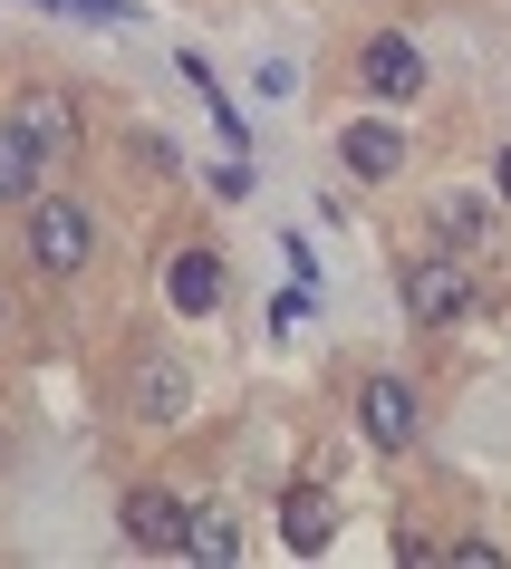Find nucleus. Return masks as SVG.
<instances>
[{"instance_id": "obj_1", "label": "nucleus", "mask_w": 511, "mask_h": 569, "mask_svg": "<svg viewBox=\"0 0 511 569\" xmlns=\"http://www.w3.org/2000/svg\"><path fill=\"white\" fill-rule=\"evenodd\" d=\"M20 251L39 280H78L97 261V212L78 193H39V203H20Z\"/></svg>"}, {"instance_id": "obj_2", "label": "nucleus", "mask_w": 511, "mask_h": 569, "mask_svg": "<svg viewBox=\"0 0 511 569\" xmlns=\"http://www.w3.org/2000/svg\"><path fill=\"white\" fill-rule=\"evenodd\" d=\"M395 290H405V319L415 329H463L482 309V270H473V251H415Z\"/></svg>"}, {"instance_id": "obj_3", "label": "nucleus", "mask_w": 511, "mask_h": 569, "mask_svg": "<svg viewBox=\"0 0 511 569\" xmlns=\"http://www.w3.org/2000/svg\"><path fill=\"white\" fill-rule=\"evenodd\" d=\"M126 416L146 425V435H174V425L193 416V367H183L174 348H136V358H126Z\"/></svg>"}, {"instance_id": "obj_4", "label": "nucleus", "mask_w": 511, "mask_h": 569, "mask_svg": "<svg viewBox=\"0 0 511 569\" xmlns=\"http://www.w3.org/2000/svg\"><path fill=\"white\" fill-rule=\"evenodd\" d=\"M117 531L146 550V560H183V531H193V502H183L174 482H136L117 502Z\"/></svg>"}, {"instance_id": "obj_5", "label": "nucleus", "mask_w": 511, "mask_h": 569, "mask_svg": "<svg viewBox=\"0 0 511 569\" xmlns=\"http://www.w3.org/2000/svg\"><path fill=\"white\" fill-rule=\"evenodd\" d=\"M348 68H358V88L377 97V107H415V97H424V49L405 30L358 39V59H348Z\"/></svg>"}, {"instance_id": "obj_6", "label": "nucleus", "mask_w": 511, "mask_h": 569, "mask_svg": "<svg viewBox=\"0 0 511 569\" xmlns=\"http://www.w3.org/2000/svg\"><path fill=\"white\" fill-rule=\"evenodd\" d=\"M358 425H367V445L377 453H415V435H424V406H415V387L405 377H358Z\"/></svg>"}, {"instance_id": "obj_7", "label": "nucleus", "mask_w": 511, "mask_h": 569, "mask_svg": "<svg viewBox=\"0 0 511 569\" xmlns=\"http://www.w3.org/2000/svg\"><path fill=\"white\" fill-rule=\"evenodd\" d=\"M222 300H232V270H222V251H212V241H183L174 261H164V309H183V319H212Z\"/></svg>"}, {"instance_id": "obj_8", "label": "nucleus", "mask_w": 511, "mask_h": 569, "mask_svg": "<svg viewBox=\"0 0 511 569\" xmlns=\"http://www.w3.org/2000/svg\"><path fill=\"white\" fill-rule=\"evenodd\" d=\"M405 154H415V146H405V126H395V117H348V126H338V164H348L358 183H395V174H405Z\"/></svg>"}, {"instance_id": "obj_9", "label": "nucleus", "mask_w": 511, "mask_h": 569, "mask_svg": "<svg viewBox=\"0 0 511 569\" xmlns=\"http://www.w3.org/2000/svg\"><path fill=\"white\" fill-rule=\"evenodd\" d=\"M49 174H59V154L39 146L20 117H0V203H10V212L39 203V193H49Z\"/></svg>"}, {"instance_id": "obj_10", "label": "nucleus", "mask_w": 511, "mask_h": 569, "mask_svg": "<svg viewBox=\"0 0 511 569\" xmlns=\"http://www.w3.org/2000/svg\"><path fill=\"white\" fill-rule=\"evenodd\" d=\"M424 232H434V251H473L482 261V241L502 232V203H492V193H434Z\"/></svg>"}, {"instance_id": "obj_11", "label": "nucleus", "mask_w": 511, "mask_h": 569, "mask_svg": "<svg viewBox=\"0 0 511 569\" xmlns=\"http://www.w3.org/2000/svg\"><path fill=\"white\" fill-rule=\"evenodd\" d=\"M280 540H290L300 560H319V550L338 540V502L319 492V482H290V492H280Z\"/></svg>"}, {"instance_id": "obj_12", "label": "nucleus", "mask_w": 511, "mask_h": 569, "mask_svg": "<svg viewBox=\"0 0 511 569\" xmlns=\"http://www.w3.org/2000/svg\"><path fill=\"white\" fill-rule=\"evenodd\" d=\"M10 117L30 126L39 146L59 154V164H68V154H78V146H88V126H78V107H68V97H59V88H20V107H10Z\"/></svg>"}, {"instance_id": "obj_13", "label": "nucleus", "mask_w": 511, "mask_h": 569, "mask_svg": "<svg viewBox=\"0 0 511 569\" xmlns=\"http://www.w3.org/2000/svg\"><path fill=\"white\" fill-rule=\"evenodd\" d=\"M183 560L232 569V560H241V521H232V511H193V531H183Z\"/></svg>"}, {"instance_id": "obj_14", "label": "nucleus", "mask_w": 511, "mask_h": 569, "mask_svg": "<svg viewBox=\"0 0 511 569\" xmlns=\"http://www.w3.org/2000/svg\"><path fill=\"white\" fill-rule=\"evenodd\" d=\"M444 560H463V569H502V540H482V531H463V540H453V550H444Z\"/></svg>"}, {"instance_id": "obj_15", "label": "nucleus", "mask_w": 511, "mask_h": 569, "mask_svg": "<svg viewBox=\"0 0 511 569\" xmlns=\"http://www.w3.org/2000/svg\"><path fill=\"white\" fill-rule=\"evenodd\" d=\"M59 10H78V20H136V0H59Z\"/></svg>"}, {"instance_id": "obj_16", "label": "nucleus", "mask_w": 511, "mask_h": 569, "mask_svg": "<svg viewBox=\"0 0 511 569\" xmlns=\"http://www.w3.org/2000/svg\"><path fill=\"white\" fill-rule=\"evenodd\" d=\"M492 193H502V203H511V146L492 154Z\"/></svg>"}, {"instance_id": "obj_17", "label": "nucleus", "mask_w": 511, "mask_h": 569, "mask_svg": "<svg viewBox=\"0 0 511 569\" xmlns=\"http://www.w3.org/2000/svg\"><path fill=\"white\" fill-rule=\"evenodd\" d=\"M0 338H10V290H0Z\"/></svg>"}]
</instances>
